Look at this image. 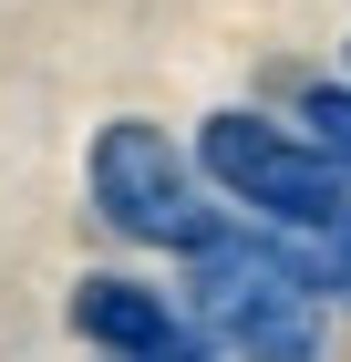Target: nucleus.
Returning <instances> with one entry per match:
<instances>
[{"label": "nucleus", "instance_id": "1", "mask_svg": "<svg viewBox=\"0 0 351 362\" xmlns=\"http://www.w3.org/2000/svg\"><path fill=\"white\" fill-rule=\"evenodd\" d=\"M186 166H196V187H207L238 228H258V238H290L299 249V238L351 228V187L299 145V124H279V114H258V104L207 114L196 145H186Z\"/></svg>", "mask_w": 351, "mask_h": 362}, {"label": "nucleus", "instance_id": "2", "mask_svg": "<svg viewBox=\"0 0 351 362\" xmlns=\"http://www.w3.org/2000/svg\"><path fill=\"white\" fill-rule=\"evenodd\" d=\"M186 321L217 341V362H331L321 300L299 290L290 249L238 218L186 259Z\"/></svg>", "mask_w": 351, "mask_h": 362}, {"label": "nucleus", "instance_id": "3", "mask_svg": "<svg viewBox=\"0 0 351 362\" xmlns=\"http://www.w3.org/2000/svg\"><path fill=\"white\" fill-rule=\"evenodd\" d=\"M83 187H93V218H104L114 238L165 249V259H196L217 228H227V207L196 187L186 145L165 135V124H145V114H114L104 135H93V156H83Z\"/></svg>", "mask_w": 351, "mask_h": 362}, {"label": "nucleus", "instance_id": "4", "mask_svg": "<svg viewBox=\"0 0 351 362\" xmlns=\"http://www.w3.org/2000/svg\"><path fill=\"white\" fill-rule=\"evenodd\" d=\"M73 332L104 362H217V341L186 321V300L135 279V269H83L73 279Z\"/></svg>", "mask_w": 351, "mask_h": 362}, {"label": "nucleus", "instance_id": "5", "mask_svg": "<svg viewBox=\"0 0 351 362\" xmlns=\"http://www.w3.org/2000/svg\"><path fill=\"white\" fill-rule=\"evenodd\" d=\"M299 145L351 187V83H299Z\"/></svg>", "mask_w": 351, "mask_h": 362}, {"label": "nucleus", "instance_id": "6", "mask_svg": "<svg viewBox=\"0 0 351 362\" xmlns=\"http://www.w3.org/2000/svg\"><path fill=\"white\" fill-rule=\"evenodd\" d=\"M279 249H290V238H279ZM290 269H299V290H310L321 310H351V228H331V238H299V249H290Z\"/></svg>", "mask_w": 351, "mask_h": 362}, {"label": "nucleus", "instance_id": "7", "mask_svg": "<svg viewBox=\"0 0 351 362\" xmlns=\"http://www.w3.org/2000/svg\"><path fill=\"white\" fill-rule=\"evenodd\" d=\"M341 83H351V73H341Z\"/></svg>", "mask_w": 351, "mask_h": 362}]
</instances>
